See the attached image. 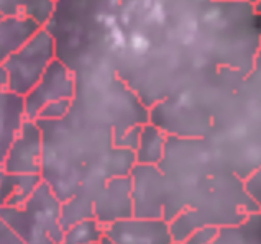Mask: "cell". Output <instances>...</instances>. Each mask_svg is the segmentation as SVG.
Listing matches in <instances>:
<instances>
[{"label":"cell","instance_id":"6da1fadb","mask_svg":"<svg viewBox=\"0 0 261 244\" xmlns=\"http://www.w3.org/2000/svg\"><path fill=\"white\" fill-rule=\"evenodd\" d=\"M63 206L48 182H41L20 206H0V221L27 244H61L64 238Z\"/></svg>","mask_w":261,"mask_h":244},{"label":"cell","instance_id":"7a4b0ae2","mask_svg":"<svg viewBox=\"0 0 261 244\" xmlns=\"http://www.w3.org/2000/svg\"><path fill=\"white\" fill-rule=\"evenodd\" d=\"M55 59H58L56 40L48 28H41L27 44L2 61V69L9 76L7 90L27 97Z\"/></svg>","mask_w":261,"mask_h":244},{"label":"cell","instance_id":"3957f363","mask_svg":"<svg viewBox=\"0 0 261 244\" xmlns=\"http://www.w3.org/2000/svg\"><path fill=\"white\" fill-rule=\"evenodd\" d=\"M77 94V79L74 71L61 59H55L36 87L25 97L28 120L36 121L41 110L58 100H74Z\"/></svg>","mask_w":261,"mask_h":244},{"label":"cell","instance_id":"277c9868","mask_svg":"<svg viewBox=\"0 0 261 244\" xmlns=\"http://www.w3.org/2000/svg\"><path fill=\"white\" fill-rule=\"evenodd\" d=\"M44 138L38 121L27 120L20 135L0 161L2 171L9 174L41 175Z\"/></svg>","mask_w":261,"mask_h":244},{"label":"cell","instance_id":"5b68a950","mask_svg":"<svg viewBox=\"0 0 261 244\" xmlns=\"http://www.w3.org/2000/svg\"><path fill=\"white\" fill-rule=\"evenodd\" d=\"M106 236L117 244H176L171 223L165 218L117 220L106 226Z\"/></svg>","mask_w":261,"mask_h":244},{"label":"cell","instance_id":"8992f818","mask_svg":"<svg viewBox=\"0 0 261 244\" xmlns=\"http://www.w3.org/2000/svg\"><path fill=\"white\" fill-rule=\"evenodd\" d=\"M135 217L133 203V180L130 175L112 177L94 200V218L103 226L117 220Z\"/></svg>","mask_w":261,"mask_h":244},{"label":"cell","instance_id":"52a82bcc","mask_svg":"<svg viewBox=\"0 0 261 244\" xmlns=\"http://www.w3.org/2000/svg\"><path fill=\"white\" fill-rule=\"evenodd\" d=\"M0 112H2L0 113V159H2L28 120L25 97L10 90H2Z\"/></svg>","mask_w":261,"mask_h":244},{"label":"cell","instance_id":"ba28073f","mask_svg":"<svg viewBox=\"0 0 261 244\" xmlns=\"http://www.w3.org/2000/svg\"><path fill=\"white\" fill-rule=\"evenodd\" d=\"M40 29L41 26L36 21L28 18L21 12L4 17L2 23H0V33H2V43H0L2 61L10 54H13L15 51H18L23 44H27Z\"/></svg>","mask_w":261,"mask_h":244},{"label":"cell","instance_id":"9c48e42d","mask_svg":"<svg viewBox=\"0 0 261 244\" xmlns=\"http://www.w3.org/2000/svg\"><path fill=\"white\" fill-rule=\"evenodd\" d=\"M43 182L41 175H23V174H0L2 187V206H20L33 195L36 187Z\"/></svg>","mask_w":261,"mask_h":244},{"label":"cell","instance_id":"30bf717a","mask_svg":"<svg viewBox=\"0 0 261 244\" xmlns=\"http://www.w3.org/2000/svg\"><path fill=\"white\" fill-rule=\"evenodd\" d=\"M168 138L160 127H156L153 123L143 125L140 133V143L137 147V164L145 166H158L165 158Z\"/></svg>","mask_w":261,"mask_h":244},{"label":"cell","instance_id":"8fae6325","mask_svg":"<svg viewBox=\"0 0 261 244\" xmlns=\"http://www.w3.org/2000/svg\"><path fill=\"white\" fill-rule=\"evenodd\" d=\"M212 244H261V210L248 213L237 225L222 226Z\"/></svg>","mask_w":261,"mask_h":244},{"label":"cell","instance_id":"7c38bea8","mask_svg":"<svg viewBox=\"0 0 261 244\" xmlns=\"http://www.w3.org/2000/svg\"><path fill=\"white\" fill-rule=\"evenodd\" d=\"M106 236V226L97 218H84L66 228L61 244H91Z\"/></svg>","mask_w":261,"mask_h":244},{"label":"cell","instance_id":"4fadbf2b","mask_svg":"<svg viewBox=\"0 0 261 244\" xmlns=\"http://www.w3.org/2000/svg\"><path fill=\"white\" fill-rule=\"evenodd\" d=\"M20 12L36 21L41 28H46L55 17L56 0H25Z\"/></svg>","mask_w":261,"mask_h":244},{"label":"cell","instance_id":"5bb4252c","mask_svg":"<svg viewBox=\"0 0 261 244\" xmlns=\"http://www.w3.org/2000/svg\"><path fill=\"white\" fill-rule=\"evenodd\" d=\"M74 100H58L46 105L38 116V120H48V121H59L64 120L66 116L71 113ZM36 120V121H38Z\"/></svg>","mask_w":261,"mask_h":244},{"label":"cell","instance_id":"9a60e30c","mask_svg":"<svg viewBox=\"0 0 261 244\" xmlns=\"http://www.w3.org/2000/svg\"><path fill=\"white\" fill-rule=\"evenodd\" d=\"M243 186L248 197L255 202L258 210H261V166L251 171L247 177H243Z\"/></svg>","mask_w":261,"mask_h":244},{"label":"cell","instance_id":"2e32d148","mask_svg":"<svg viewBox=\"0 0 261 244\" xmlns=\"http://www.w3.org/2000/svg\"><path fill=\"white\" fill-rule=\"evenodd\" d=\"M219 226H202L197 228L182 244H212L219 236Z\"/></svg>","mask_w":261,"mask_h":244},{"label":"cell","instance_id":"e0dca14e","mask_svg":"<svg viewBox=\"0 0 261 244\" xmlns=\"http://www.w3.org/2000/svg\"><path fill=\"white\" fill-rule=\"evenodd\" d=\"M0 242L2 244H27L10 226H7L4 221H0Z\"/></svg>","mask_w":261,"mask_h":244},{"label":"cell","instance_id":"ac0fdd59","mask_svg":"<svg viewBox=\"0 0 261 244\" xmlns=\"http://www.w3.org/2000/svg\"><path fill=\"white\" fill-rule=\"evenodd\" d=\"M251 5H255V9L261 13V0H248Z\"/></svg>","mask_w":261,"mask_h":244},{"label":"cell","instance_id":"d6986e66","mask_svg":"<svg viewBox=\"0 0 261 244\" xmlns=\"http://www.w3.org/2000/svg\"><path fill=\"white\" fill-rule=\"evenodd\" d=\"M100 244H117L114 239H110L109 236H103V238L100 239Z\"/></svg>","mask_w":261,"mask_h":244},{"label":"cell","instance_id":"ffe728a7","mask_svg":"<svg viewBox=\"0 0 261 244\" xmlns=\"http://www.w3.org/2000/svg\"><path fill=\"white\" fill-rule=\"evenodd\" d=\"M259 48H261V36H259Z\"/></svg>","mask_w":261,"mask_h":244},{"label":"cell","instance_id":"44dd1931","mask_svg":"<svg viewBox=\"0 0 261 244\" xmlns=\"http://www.w3.org/2000/svg\"><path fill=\"white\" fill-rule=\"evenodd\" d=\"M91 244H100V241L99 242H91Z\"/></svg>","mask_w":261,"mask_h":244},{"label":"cell","instance_id":"7402d4cb","mask_svg":"<svg viewBox=\"0 0 261 244\" xmlns=\"http://www.w3.org/2000/svg\"><path fill=\"white\" fill-rule=\"evenodd\" d=\"M176 244H179V242H176Z\"/></svg>","mask_w":261,"mask_h":244}]
</instances>
